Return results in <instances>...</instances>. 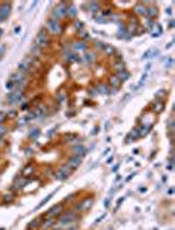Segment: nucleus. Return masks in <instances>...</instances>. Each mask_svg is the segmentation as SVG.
Listing matches in <instances>:
<instances>
[{
	"label": "nucleus",
	"instance_id": "4be33fe9",
	"mask_svg": "<svg viewBox=\"0 0 175 230\" xmlns=\"http://www.w3.org/2000/svg\"><path fill=\"white\" fill-rule=\"evenodd\" d=\"M146 16H149V17H157V15H158V11H157V7H149V8H146Z\"/></svg>",
	"mask_w": 175,
	"mask_h": 230
},
{
	"label": "nucleus",
	"instance_id": "412c9836",
	"mask_svg": "<svg viewBox=\"0 0 175 230\" xmlns=\"http://www.w3.org/2000/svg\"><path fill=\"white\" fill-rule=\"evenodd\" d=\"M72 151H74L77 155H82V157H83V155L86 154V151H87V150H86L84 146L80 145V146H75V148H72Z\"/></svg>",
	"mask_w": 175,
	"mask_h": 230
},
{
	"label": "nucleus",
	"instance_id": "bb28decb",
	"mask_svg": "<svg viewBox=\"0 0 175 230\" xmlns=\"http://www.w3.org/2000/svg\"><path fill=\"white\" fill-rule=\"evenodd\" d=\"M99 8H100V7H99V3H95V2L90 3V11H92V12H96Z\"/></svg>",
	"mask_w": 175,
	"mask_h": 230
},
{
	"label": "nucleus",
	"instance_id": "a878e982",
	"mask_svg": "<svg viewBox=\"0 0 175 230\" xmlns=\"http://www.w3.org/2000/svg\"><path fill=\"white\" fill-rule=\"evenodd\" d=\"M33 171H34V167H33V166H29V167L24 168L22 174H24V175H30V174H33Z\"/></svg>",
	"mask_w": 175,
	"mask_h": 230
},
{
	"label": "nucleus",
	"instance_id": "c756f323",
	"mask_svg": "<svg viewBox=\"0 0 175 230\" xmlns=\"http://www.w3.org/2000/svg\"><path fill=\"white\" fill-rule=\"evenodd\" d=\"M98 89H99L100 92H104V93H107V92H108V91H107V87H105L104 84H100V86L98 87Z\"/></svg>",
	"mask_w": 175,
	"mask_h": 230
},
{
	"label": "nucleus",
	"instance_id": "9d476101",
	"mask_svg": "<svg viewBox=\"0 0 175 230\" xmlns=\"http://www.w3.org/2000/svg\"><path fill=\"white\" fill-rule=\"evenodd\" d=\"M9 12H11V4L8 3H4L3 5H0V21L2 20H5L8 16H9Z\"/></svg>",
	"mask_w": 175,
	"mask_h": 230
},
{
	"label": "nucleus",
	"instance_id": "f704fd0d",
	"mask_svg": "<svg viewBox=\"0 0 175 230\" xmlns=\"http://www.w3.org/2000/svg\"><path fill=\"white\" fill-rule=\"evenodd\" d=\"M124 200H125V199H124V197H120V199H118V200H117V204H116V208H118V207H120V205H121V202H124Z\"/></svg>",
	"mask_w": 175,
	"mask_h": 230
},
{
	"label": "nucleus",
	"instance_id": "6ab92c4d",
	"mask_svg": "<svg viewBox=\"0 0 175 230\" xmlns=\"http://www.w3.org/2000/svg\"><path fill=\"white\" fill-rule=\"evenodd\" d=\"M134 12L137 15H141V16H146V7L143 4H137L134 7Z\"/></svg>",
	"mask_w": 175,
	"mask_h": 230
},
{
	"label": "nucleus",
	"instance_id": "5701e85b",
	"mask_svg": "<svg viewBox=\"0 0 175 230\" xmlns=\"http://www.w3.org/2000/svg\"><path fill=\"white\" fill-rule=\"evenodd\" d=\"M66 15L70 16L71 18H74L75 15H77V9H75V7H72V5H71V7H68V8L66 9Z\"/></svg>",
	"mask_w": 175,
	"mask_h": 230
},
{
	"label": "nucleus",
	"instance_id": "ddd939ff",
	"mask_svg": "<svg viewBox=\"0 0 175 230\" xmlns=\"http://www.w3.org/2000/svg\"><path fill=\"white\" fill-rule=\"evenodd\" d=\"M29 67H30V61L29 59H24L20 65H18V71H21L22 74H25V72H28Z\"/></svg>",
	"mask_w": 175,
	"mask_h": 230
},
{
	"label": "nucleus",
	"instance_id": "c03bdc74",
	"mask_svg": "<svg viewBox=\"0 0 175 230\" xmlns=\"http://www.w3.org/2000/svg\"><path fill=\"white\" fill-rule=\"evenodd\" d=\"M117 170H118V164H117V166H115V167H113V168H112V171H113V172H116Z\"/></svg>",
	"mask_w": 175,
	"mask_h": 230
},
{
	"label": "nucleus",
	"instance_id": "0eeeda50",
	"mask_svg": "<svg viewBox=\"0 0 175 230\" xmlns=\"http://www.w3.org/2000/svg\"><path fill=\"white\" fill-rule=\"evenodd\" d=\"M92 202H93L92 197H87V199H83L82 201L78 204L77 207H75V210H77V212H80V210H87V209H90V207L92 205Z\"/></svg>",
	"mask_w": 175,
	"mask_h": 230
},
{
	"label": "nucleus",
	"instance_id": "393cba45",
	"mask_svg": "<svg viewBox=\"0 0 175 230\" xmlns=\"http://www.w3.org/2000/svg\"><path fill=\"white\" fill-rule=\"evenodd\" d=\"M104 52H105V54H113L115 53V48L113 46H111V45H104Z\"/></svg>",
	"mask_w": 175,
	"mask_h": 230
},
{
	"label": "nucleus",
	"instance_id": "58836bf2",
	"mask_svg": "<svg viewBox=\"0 0 175 230\" xmlns=\"http://www.w3.org/2000/svg\"><path fill=\"white\" fill-rule=\"evenodd\" d=\"M75 27H77V28L80 30V28L83 27V24H82V22H79V21H77V22H75Z\"/></svg>",
	"mask_w": 175,
	"mask_h": 230
},
{
	"label": "nucleus",
	"instance_id": "dca6fc26",
	"mask_svg": "<svg viewBox=\"0 0 175 230\" xmlns=\"http://www.w3.org/2000/svg\"><path fill=\"white\" fill-rule=\"evenodd\" d=\"M163 108H165V103L162 100H157L155 103L153 104V111L155 112V113H161L162 111H163Z\"/></svg>",
	"mask_w": 175,
	"mask_h": 230
},
{
	"label": "nucleus",
	"instance_id": "7ed1b4c3",
	"mask_svg": "<svg viewBox=\"0 0 175 230\" xmlns=\"http://www.w3.org/2000/svg\"><path fill=\"white\" fill-rule=\"evenodd\" d=\"M46 27L49 29V32L52 34H61L62 33V25L59 24L58 20H55V18H50V20H48L46 22Z\"/></svg>",
	"mask_w": 175,
	"mask_h": 230
},
{
	"label": "nucleus",
	"instance_id": "9b49d317",
	"mask_svg": "<svg viewBox=\"0 0 175 230\" xmlns=\"http://www.w3.org/2000/svg\"><path fill=\"white\" fill-rule=\"evenodd\" d=\"M42 218L41 217H37V218H33L32 221H30L29 223H28V229L29 230H37L38 228H41V225H42Z\"/></svg>",
	"mask_w": 175,
	"mask_h": 230
},
{
	"label": "nucleus",
	"instance_id": "6e6552de",
	"mask_svg": "<svg viewBox=\"0 0 175 230\" xmlns=\"http://www.w3.org/2000/svg\"><path fill=\"white\" fill-rule=\"evenodd\" d=\"M75 218H77V214H75L74 212H66V213H63L61 216L59 222L62 223V225H67V223L72 222Z\"/></svg>",
	"mask_w": 175,
	"mask_h": 230
},
{
	"label": "nucleus",
	"instance_id": "f8f14e48",
	"mask_svg": "<svg viewBox=\"0 0 175 230\" xmlns=\"http://www.w3.org/2000/svg\"><path fill=\"white\" fill-rule=\"evenodd\" d=\"M116 76L118 78V80H120V82L122 83V82H125V80H128V79H129L130 74H129V72H128L125 68H122V70H120V71H117Z\"/></svg>",
	"mask_w": 175,
	"mask_h": 230
},
{
	"label": "nucleus",
	"instance_id": "20e7f679",
	"mask_svg": "<svg viewBox=\"0 0 175 230\" xmlns=\"http://www.w3.org/2000/svg\"><path fill=\"white\" fill-rule=\"evenodd\" d=\"M22 99V91H12V92H9L8 93V96H7V100H8V103L9 104H12V105H15V104H17V103H20V100Z\"/></svg>",
	"mask_w": 175,
	"mask_h": 230
},
{
	"label": "nucleus",
	"instance_id": "a211bd4d",
	"mask_svg": "<svg viewBox=\"0 0 175 230\" xmlns=\"http://www.w3.org/2000/svg\"><path fill=\"white\" fill-rule=\"evenodd\" d=\"M21 80H24V74L21 72V71H17V72H15L13 75L11 76V82L12 83H18V82H21Z\"/></svg>",
	"mask_w": 175,
	"mask_h": 230
},
{
	"label": "nucleus",
	"instance_id": "aec40b11",
	"mask_svg": "<svg viewBox=\"0 0 175 230\" xmlns=\"http://www.w3.org/2000/svg\"><path fill=\"white\" fill-rule=\"evenodd\" d=\"M109 84L113 87V89H117L118 87H120V84H121V82L118 80V78L116 75H113V76H111L109 78Z\"/></svg>",
	"mask_w": 175,
	"mask_h": 230
},
{
	"label": "nucleus",
	"instance_id": "2eb2a0df",
	"mask_svg": "<svg viewBox=\"0 0 175 230\" xmlns=\"http://www.w3.org/2000/svg\"><path fill=\"white\" fill-rule=\"evenodd\" d=\"M55 223V218H46V220H43L42 221V225H41V229L42 230H48V229H50L53 225Z\"/></svg>",
	"mask_w": 175,
	"mask_h": 230
},
{
	"label": "nucleus",
	"instance_id": "ea45409f",
	"mask_svg": "<svg viewBox=\"0 0 175 230\" xmlns=\"http://www.w3.org/2000/svg\"><path fill=\"white\" fill-rule=\"evenodd\" d=\"M96 46H98L99 49H104V43H103V42H96Z\"/></svg>",
	"mask_w": 175,
	"mask_h": 230
},
{
	"label": "nucleus",
	"instance_id": "8fccbe9b",
	"mask_svg": "<svg viewBox=\"0 0 175 230\" xmlns=\"http://www.w3.org/2000/svg\"><path fill=\"white\" fill-rule=\"evenodd\" d=\"M55 230H61V229H55Z\"/></svg>",
	"mask_w": 175,
	"mask_h": 230
},
{
	"label": "nucleus",
	"instance_id": "a19ab883",
	"mask_svg": "<svg viewBox=\"0 0 175 230\" xmlns=\"http://www.w3.org/2000/svg\"><path fill=\"white\" fill-rule=\"evenodd\" d=\"M37 134H40V132H38V130L33 132V133H32V136H30V137H32V138H36V137H37Z\"/></svg>",
	"mask_w": 175,
	"mask_h": 230
},
{
	"label": "nucleus",
	"instance_id": "a18cd8bd",
	"mask_svg": "<svg viewBox=\"0 0 175 230\" xmlns=\"http://www.w3.org/2000/svg\"><path fill=\"white\" fill-rule=\"evenodd\" d=\"M66 230H78V229H77V226H71V228H68Z\"/></svg>",
	"mask_w": 175,
	"mask_h": 230
},
{
	"label": "nucleus",
	"instance_id": "1a4fd4ad",
	"mask_svg": "<svg viewBox=\"0 0 175 230\" xmlns=\"http://www.w3.org/2000/svg\"><path fill=\"white\" fill-rule=\"evenodd\" d=\"M82 161H83V157L82 155H77V154H75L74 157H71L70 159H68L67 164L70 166L72 170H77L79 166H80V163H82Z\"/></svg>",
	"mask_w": 175,
	"mask_h": 230
},
{
	"label": "nucleus",
	"instance_id": "2f4dec72",
	"mask_svg": "<svg viewBox=\"0 0 175 230\" xmlns=\"http://www.w3.org/2000/svg\"><path fill=\"white\" fill-rule=\"evenodd\" d=\"M13 87H15V83H12L11 80H9L8 83H7V84H5V88H8V89H12Z\"/></svg>",
	"mask_w": 175,
	"mask_h": 230
},
{
	"label": "nucleus",
	"instance_id": "c85d7f7f",
	"mask_svg": "<svg viewBox=\"0 0 175 230\" xmlns=\"http://www.w3.org/2000/svg\"><path fill=\"white\" fill-rule=\"evenodd\" d=\"M86 59L88 61V62H93V61H95V54H93V53H90V52L86 53Z\"/></svg>",
	"mask_w": 175,
	"mask_h": 230
},
{
	"label": "nucleus",
	"instance_id": "72a5a7b5",
	"mask_svg": "<svg viewBox=\"0 0 175 230\" xmlns=\"http://www.w3.org/2000/svg\"><path fill=\"white\" fill-rule=\"evenodd\" d=\"M4 133H5V128L3 125H0V138L4 136Z\"/></svg>",
	"mask_w": 175,
	"mask_h": 230
},
{
	"label": "nucleus",
	"instance_id": "de8ad7c7",
	"mask_svg": "<svg viewBox=\"0 0 175 230\" xmlns=\"http://www.w3.org/2000/svg\"><path fill=\"white\" fill-rule=\"evenodd\" d=\"M112 161H113V157H112V158H108V161H107V163H111Z\"/></svg>",
	"mask_w": 175,
	"mask_h": 230
},
{
	"label": "nucleus",
	"instance_id": "49530a36",
	"mask_svg": "<svg viewBox=\"0 0 175 230\" xmlns=\"http://www.w3.org/2000/svg\"><path fill=\"white\" fill-rule=\"evenodd\" d=\"M134 175H136V174H132V175H129V176L127 178V180H130V179H132V178H133Z\"/></svg>",
	"mask_w": 175,
	"mask_h": 230
},
{
	"label": "nucleus",
	"instance_id": "09e8293b",
	"mask_svg": "<svg viewBox=\"0 0 175 230\" xmlns=\"http://www.w3.org/2000/svg\"><path fill=\"white\" fill-rule=\"evenodd\" d=\"M15 116V112H9V117H13Z\"/></svg>",
	"mask_w": 175,
	"mask_h": 230
},
{
	"label": "nucleus",
	"instance_id": "cd10ccee",
	"mask_svg": "<svg viewBox=\"0 0 175 230\" xmlns=\"http://www.w3.org/2000/svg\"><path fill=\"white\" fill-rule=\"evenodd\" d=\"M113 68H115V70H117V71H120V70H122V68H124V62H122V61H120V62L115 63V65H113Z\"/></svg>",
	"mask_w": 175,
	"mask_h": 230
},
{
	"label": "nucleus",
	"instance_id": "473e14b6",
	"mask_svg": "<svg viewBox=\"0 0 175 230\" xmlns=\"http://www.w3.org/2000/svg\"><path fill=\"white\" fill-rule=\"evenodd\" d=\"M163 95H165V91H163V89H161V91H158V92H157V95H155V98L159 99L161 96H163Z\"/></svg>",
	"mask_w": 175,
	"mask_h": 230
},
{
	"label": "nucleus",
	"instance_id": "37998d69",
	"mask_svg": "<svg viewBox=\"0 0 175 230\" xmlns=\"http://www.w3.org/2000/svg\"><path fill=\"white\" fill-rule=\"evenodd\" d=\"M20 30H21V28H20V27L16 28V29H15V33H16V34H18V33H20Z\"/></svg>",
	"mask_w": 175,
	"mask_h": 230
},
{
	"label": "nucleus",
	"instance_id": "c9c22d12",
	"mask_svg": "<svg viewBox=\"0 0 175 230\" xmlns=\"http://www.w3.org/2000/svg\"><path fill=\"white\" fill-rule=\"evenodd\" d=\"M4 118H5V113H3V112H0V125L3 124V121H4Z\"/></svg>",
	"mask_w": 175,
	"mask_h": 230
},
{
	"label": "nucleus",
	"instance_id": "7c9ffc66",
	"mask_svg": "<svg viewBox=\"0 0 175 230\" xmlns=\"http://www.w3.org/2000/svg\"><path fill=\"white\" fill-rule=\"evenodd\" d=\"M145 78H146V74H143V76H142V78L140 79V82H138V84H137V86H136V88H138V87H141V86L143 84V82H145Z\"/></svg>",
	"mask_w": 175,
	"mask_h": 230
},
{
	"label": "nucleus",
	"instance_id": "79ce46f5",
	"mask_svg": "<svg viewBox=\"0 0 175 230\" xmlns=\"http://www.w3.org/2000/svg\"><path fill=\"white\" fill-rule=\"evenodd\" d=\"M3 53H4V46H0V59L3 57Z\"/></svg>",
	"mask_w": 175,
	"mask_h": 230
},
{
	"label": "nucleus",
	"instance_id": "423d86ee",
	"mask_svg": "<svg viewBox=\"0 0 175 230\" xmlns=\"http://www.w3.org/2000/svg\"><path fill=\"white\" fill-rule=\"evenodd\" d=\"M65 3H61L57 8H55L54 11H53V18H55V20H59V18H62V17H65L66 16V7H65Z\"/></svg>",
	"mask_w": 175,
	"mask_h": 230
},
{
	"label": "nucleus",
	"instance_id": "39448f33",
	"mask_svg": "<svg viewBox=\"0 0 175 230\" xmlns=\"http://www.w3.org/2000/svg\"><path fill=\"white\" fill-rule=\"evenodd\" d=\"M62 212H63V205H62V204H57V205H54L52 209H49L45 216L48 218H55V217L59 216Z\"/></svg>",
	"mask_w": 175,
	"mask_h": 230
},
{
	"label": "nucleus",
	"instance_id": "f3484780",
	"mask_svg": "<svg viewBox=\"0 0 175 230\" xmlns=\"http://www.w3.org/2000/svg\"><path fill=\"white\" fill-rule=\"evenodd\" d=\"M74 49H75V52H84V50L87 49V45L84 43V41H77L74 43Z\"/></svg>",
	"mask_w": 175,
	"mask_h": 230
},
{
	"label": "nucleus",
	"instance_id": "e433bc0d",
	"mask_svg": "<svg viewBox=\"0 0 175 230\" xmlns=\"http://www.w3.org/2000/svg\"><path fill=\"white\" fill-rule=\"evenodd\" d=\"M3 197H4V201H11L12 200V196L11 195H4Z\"/></svg>",
	"mask_w": 175,
	"mask_h": 230
},
{
	"label": "nucleus",
	"instance_id": "b1692460",
	"mask_svg": "<svg viewBox=\"0 0 175 230\" xmlns=\"http://www.w3.org/2000/svg\"><path fill=\"white\" fill-rule=\"evenodd\" d=\"M54 193H55V192H52V193H50V195H48V196L45 197V199H43V200H42V201L40 202V205H38V207H37V209H38V208H41V207H43V205H45V204H46V202H48V201H49V200H50V199H52V197L54 196Z\"/></svg>",
	"mask_w": 175,
	"mask_h": 230
},
{
	"label": "nucleus",
	"instance_id": "4c0bfd02",
	"mask_svg": "<svg viewBox=\"0 0 175 230\" xmlns=\"http://www.w3.org/2000/svg\"><path fill=\"white\" fill-rule=\"evenodd\" d=\"M79 36H80V37H87V33L82 29V30H79Z\"/></svg>",
	"mask_w": 175,
	"mask_h": 230
},
{
	"label": "nucleus",
	"instance_id": "4468645a",
	"mask_svg": "<svg viewBox=\"0 0 175 230\" xmlns=\"http://www.w3.org/2000/svg\"><path fill=\"white\" fill-rule=\"evenodd\" d=\"M150 129H152V124H143L140 129H137L138 130V136L140 137H143V136H146V134L150 132Z\"/></svg>",
	"mask_w": 175,
	"mask_h": 230
},
{
	"label": "nucleus",
	"instance_id": "f257e3e1",
	"mask_svg": "<svg viewBox=\"0 0 175 230\" xmlns=\"http://www.w3.org/2000/svg\"><path fill=\"white\" fill-rule=\"evenodd\" d=\"M72 171L74 170L67 163L66 164H62L61 167H59V170L54 174V178L57 179V180H59V182H65L67 178H70V175L72 174Z\"/></svg>",
	"mask_w": 175,
	"mask_h": 230
},
{
	"label": "nucleus",
	"instance_id": "f03ea898",
	"mask_svg": "<svg viewBox=\"0 0 175 230\" xmlns=\"http://www.w3.org/2000/svg\"><path fill=\"white\" fill-rule=\"evenodd\" d=\"M49 42L50 41H49V36H48V30L45 28H42L36 37V45L38 48H46Z\"/></svg>",
	"mask_w": 175,
	"mask_h": 230
}]
</instances>
